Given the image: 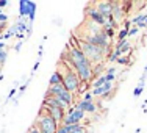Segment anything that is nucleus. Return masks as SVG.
Segmentation results:
<instances>
[{"instance_id": "obj_1", "label": "nucleus", "mask_w": 147, "mask_h": 133, "mask_svg": "<svg viewBox=\"0 0 147 133\" xmlns=\"http://www.w3.org/2000/svg\"><path fill=\"white\" fill-rule=\"evenodd\" d=\"M58 72H61V75H63V86L72 94L78 92L80 86H82V82H80L78 75L75 74V71H72L63 61H59L58 63Z\"/></svg>"}, {"instance_id": "obj_2", "label": "nucleus", "mask_w": 147, "mask_h": 133, "mask_svg": "<svg viewBox=\"0 0 147 133\" xmlns=\"http://www.w3.org/2000/svg\"><path fill=\"white\" fill-rule=\"evenodd\" d=\"M78 47L82 49V52L85 53V57L91 61V64H100V63H103L105 57L108 55V52L102 50L100 47H96V45L89 44V43H85V41H80Z\"/></svg>"}, {"instance_id": "obj_3", "label": "nucleus", "mask_w": 147, "mask_h": 133, "mask_svg": "<svg viewBox=\"0 0 147 133\" xmlns=\"http://www.w3.org/2000/svg\"><path fill=\"white\" fill-rule=\"evenodd\" d=\"M34 127L39 130V133H57L59 124L55 122V119L52 116H49L45 111L41 110L39 114H38L36 122H34Z\"/></svg>"}, {"instance_id": "obj_4", "label": "nucleus", "mask_w": 147, "mask_h": 133, "mask_svg": "<svg viewBox=\"0 0 147 133\" xmlns=\"http://www.w3.org/2000/svg\"><path fill=\"white\" fill-rule=\"evenodd\" d=\"M82 41L89 43V44L96 45V47H100L102 50H105V52L110 53V39H108L107 34L103 33V30L100 31V33H97V34H92V36L86 34V38H85V39H82Z\"/></svg>"}, {"instance_id": "obj_5", "label": "nucleus", "mask_w": 147, "mask_h": 133, "mask_svg": "<svg viewBox=\"0 0 147 133\" xmlns=\"http://www.w3.org/2000/svg\"><path fill=\"white\" fill-rule=\"evenodd\" d=\"M85 119V113H83L80 108H77V105L74 107V111L71 114H67V116L64 117V121H63V124L61 125H74V124H80V122Z\"/></svg>"}, {"instance_id": "obj_6", "label": "nucleus", "mask_w": 147, "mask_h": 133, "mask_svg": "<svg viewBox=\"0 0 147 133\" xmlns=\"http://www.w3.org/2000/svg\"><path fill=\"white\" fill-rule=\"evenodd\" d=\"M114 55H116L117 58H121V57H130V53H131V44L128 43L127 39L125 41H119V43L114 45V52H113Z\"/></svg>"}, {"instance_id": "obj_7", "label": "nucleus", "mask_w": 147, "mask_h": 133, "mask_svg": "<svg viewBox=\"0 0 147 133\" xmlns=\"http://www.w3.org/2000/svg\"><path fill=\"white\" fill-rule=\"evenodd\" d=\"M86 14H88L91 22L96 24V25H99V27H103L105 22H107V19H105V17L100 14V13L97 11L94 6H88V9H86Z\"/></svg>"}, {"instance_id": "obj_8", "label": "nucleus", "mask_w": 147, "mask_h": 133, "mask_svg": "<svg viewBox=\"0 0 147 133\" xmlns=\"http://www.w3.org/2000/svg\"><path fill=\"white\" fill-rule=\"evenodd\" d=\"M41 110L45 111L49 116H52V117L55 119V122H58L59 125L63 124V121H64V117H66V114H64L66 110H61V108H50V107H44V105H42V108H41Z\"/></svg>"}, {"instance_id": "obj_9", "label": "nucleus", "mask_w": 147, "mask_h": 133, "mask_svg": "<svg viewBox=\"0 0 147 133\" xmlns=\"http://www.w3.org/2000/svg\"><path fill=\"white\" fill-rule=\"evenodd\" d=\"M96 9L105 19H108V17H111V13H113V2H99L96 3Z\"/></svg>"}, {"instance_id": "obj_10", "label": "nucleus", "mask_w": 147, "mask_h": 133, "mask_svg": "<svg viewBox=\"0 0 147 133\" xmlns=\"http://www.w3.org/2000/svg\"><path fill=\"white\" fill-rule=\"evenodd\" d=\"M111 16H113V19L116 20L117 24L122 22V19H124V16H125L122 2H113V13H111Z\"/></svg>"}, {"instance_id": "obj_11", "label": "nucleus", "mask_w": 147, "mask_h": 133, "mask_svg": "<svg viewBox=\"0 0 147 133\" xmlns=\"http://www.w3.org/2000/svg\"><path fill=\"white\" fill-rule=\"evenodd\" d=\"M44 107H50V108H61V110H67L57 97H44V102H42Z\"/></svg>"}, {"instance_id": "obj_12", "label": "nucleus", "mask_w": 147, "mask_h": 133, "mask_svg": "<svg viewBox=\"0 0 147 133\" xmlns=\"http://www.w3.org/2000/svg\"><path fill=\"white\" fill-rule=\"evenodd\" d=\"M77 108H80L85 114L86 113H96L97 111V105L94 102H83V100L77 103Z\"/></svg>"}, {"instance_id": "obj_13", "label": "nucleus", "mask_w": 147, "mask_h": 133, "mask_svg": "<svg viewBox=\"0 0 147 133\" xmlns=\"http://www.w3.org/2000/svg\"><path fill=\"white\" fill-rule=\"evenodd\" d=\"M63 83V75L61 72L55 71L53 74L50 75V78H49V86H55V85H61Z\"/></svg>"}, {"instance_id": "obj_14", "label": "nucleus", "mask_w": 147, "mask_h": 133, "mask_svg": "<svg viewBox=\"0 0 147 133\" xmlns=\"http://www.w3.org/2000/svg\"><path fill=\"white\" fill-rule=\"evenodd\" d=\"M19 14L22 17H28L30 16L28 0H20V2H19Z\"/></svg>"}, {"instance_id": "obj_15", "label": "nucleus", "mask_w": 147, "mask_h": 133, "mask_svg": "<svg viewBox=\"0 0 147 133\" xmlns=\"http://www.w3.org/2000/svg\"><path fill=\"white\" fill-rule=\"evenodd\" d=\"M67 133H88V130H86V127L80 122V124L67 125Z\"/></svg>"}, {"instance_id": "obj_16", "label": "nucleus", "mask_w": 147, "mask_h": 133, "mask_svg": "<svg viewBox=\"0 0 147 133\" xmlns=\"http://www.w3.org/2000/svg\"><path fill=\"white\" fill-rule=\"evenodd\" d=\"M102 72H103V63H100V64H94V66H92V78H94V80L99 78L100 75H103Z\"/></svg>"}, {"instance_id": "obj_17", "label": "nucleus", "mask_w": 147, "mask_h": 133, "mask_svg": "<svg viewBox=\"0 0 147 133\" xmlns=\"http://www.w3.org/2000/svg\"><path fill=\"white\" fill-rule=\"evenodd\" d=\"M105 83H107V78H105V74H103V75H100L99 78H96V80L92 82V89H94V88H102Z\"/></svg>"}, {"instance_id": "obj_18", "label": "nucleus", "mask_w": 147, "mask_h": 133, "mask_svg": "<svg viewBox=\"0 0 147 133\" xmlns=\"http://www.w3.org/2000/svg\"><path fill=\"white\" fill-rule=\"evenodd\" d=\"M116 36H117V39H119V41H125V39L128 38V30L121 28V30L117 31V34H116Z\"/></svg>"}, {"instance_id": "obj_19", "label": "nucleus", "mask_w": 147, "mask_h": 133, "mask_svg": "<svg viewBox=\"0 0 147 133\" xmlns=\"http://www.w3.org/2000/svg\"><path fill=\"white\" fill-rule=\"evenodd\" d=\"M130 57H121V58H117L116 63H119V64H122V66H130L131 64V58Z\"/></svg>"}, {"instance_id": "obj_20", "label": "nucleus", "mask_w": 147, "mask_h": 133, "mask_svg": "<svg viewBox=\"0 0 147 133\" xmlns=\"http://www.w3.org/2000/svg\"><path fill=\"white\" fill-rule=\"evenodd\" d=\"M6 58H8V50H0V68L6 63Z\"/></svg>"}, {"instance_id": "obj_21", "label": "nucleus", "mask_w": 147, "mask_h": 133, "mask_svg": "<svg viewBox=\"0 0 147 133\" xmlns=\"http://www.w3.org/2000/svg\"><path fill=\"white\" fill-rule=\"evenodd\" d=\"M107 24H110V25H111V27H113V28H114V30H116V28H117V27H119V24H117V22H116V20H114V19H113V16H111V17H108V19H107Z\"/></svg>"}, {"instance_id": "obj_22", "label": "nucleus", "mask_w": 147, "mask_h": 133, "mask_svg": "<svg viewBox=\"0 0 147 133\" xmlns=\"http://www.w3.org/2000/svg\"><path fill=\"white\" fill-rule=\"evenodd\" d=\"M82 100H83V102H92V94H91V92H85Z\"/></svg>"}, {"instance_id": "obj_23", "label": "nucleus", "mask_w": 147, "mask_h": 133, "mask_svg": "<svg viewBox=\"0 0 147 133\" xmlns=\"http://www.w3.org/2000/svg\"><path fill=\"white\" fill-rule=\"evenodd\" d=\"M102 88H103V92L107 94V92H110V91H111V88H113V83L107 82V83H105V85L102 86Z\"/></svg>"}, {"instance_id": "obj_24", "label": "nucleus", "mask_w": 147, "mask_h": 133, "mask_svg": "<svg viewBox=\"0 0 147 133\" xmlns=\"http://www.w3.org/2000/svg\"><path fill=\"white\" fill-rule=\"evenodd\" d=\"M138 33H139V28H138V27H131V28L128 30V36H136Z\"/></svg>"}, {"instance_id": "obj_25", "label": "nucleus", "mask_w": 147, "mask_h": 133, "mask_svg": "<svg viewBox=\"0 0 147 133\" xmlns=\"http://www.w3.org/2000/svg\"><path fill=\"white\" fill-rule=\"evenodd\" d=\"M107 59H108L110 63H114V61H117V57H116L114 53H111V52H110V53L107 55Z\"/></svg>"}, {"instance_id": "obj_26", "label": "nucleus", "mask_w": 147, "mask_h": 133, "mask_svg": "<svg viewBox=\"0 0 147 133\" xmlns=\"http://www.w3.org/2000/svg\"><path fill=\"white\" fill-rule=\"evenodd\" d=\"M142 89H144V88H139V86H138V88H135V89H133V96H135V97H139V96L142 94Z\"/></svg>"}, {"instance_id": "obj_27", "label": "nucleus", "mask_w": 147, "mask_h": 133, "mask_svg": "<svg viewBox=\"0 0 147 133\" xmlns=\"http://www.w3.org/2000/svg\"><path fill=\"white\" fill-rule=\"evenodd\" d=\"M8 14H5V13H2V14H0V24H6L8 22Z\"/></svg>"}, {"instance_id": "obj_28", "label": "nucleus", "mask_w": 147, "mask_h": 133, "mask_svg": "<svg viewBox=\"0 0 147 133\" xmlns=\"http://www.w3.org/2000/svg\"><path fill=\"white\" fill-rule=\"evenodd\" d=\"M8 31H9V34H11V36H16V34H17V25L14 24V25H13Z\"/></svg>"}, {"instance_id": "obj_29", "label": "nucleus", "mask_w": 147, "mask_h": 133, "mask_svg": "<svg viewBox=\"0 0 147 133\" xmlns=\"http://www.w3.org/2000/svg\"><path fill=\"white\" fill-rule=\"evenodd\" d=\"M130 25H131V20H128V19H127L124 24H122V28H125V30H130V28H131Z\"/></svg>"}, {"instance_id": "obj_30", "label": "nucleus", "mask_w": 147, "mask_h": 133, "mask_svg": "<svg viewBox=\"0 0 147 133\" xmlns=\"http://www.w3.org/2000/svg\"><path fill=\"white\" fill-rule=\"evenodd\" d=\"M57 133H67V127H66V125H59Z\"/></svg>"}, {"instance_id": "obj_31", "label": "nucleus", "mask_w": 147, "mask_h": 133, "mask_svg": "<svg viewBox=\"0 0 147 133\" xmlns=\"http://www.w3.org/2000/svg\"><path fill=\"white\" fill-rule=\"evenodd\" d=\"M105 78H107V82H110V83L114 82V75L113 74H105Z\"/></svg>"}, {"instance_id": "obj_32", "label": "nucleus", "mask_w": 147, "mask_h": 133, "mask_svg": "<svg viewBox=\"0 0 147 133\" xmlns=\"http://www.w3.org/2000/svg\"><path fill=\"white\" fill-rule=\"evenodd\" d=\"M9 38H13L11 34H9V31H3V34H2V39H9Z\"/></svg>"}, {"instance_id": "obj_33", "label": "nucleus", "mask_w": 147, "mask_h": 133, "mask_svg": "<svg viewBox=\"0 0 147 133\" xmlns=\"http://www.w3.org/2000/svg\"><path fill=\"white\" fill-rule=\"evenodd\" d=\"M107 74H113L114 75V74H116V68H111V66H110V68L107 69Z\"/></svg>"}, {"instance_id": "obj_34", "label": "nucleus", "mask_w": 147, "mask_h": 133, "mask_svg": "<svg viewBox=\"0 0 147 133\" xmlns=\"http://www.w3.org/2000/svg\"><path fill=\"white\" fill-rule=\"evenodd\" d=\"M27 133H39V130H38V128L34 127V125H31V127H30V130L27 132Z\"/></svg>"}, {"instance_id": "obj_35", "label": "nucleus", "mask_w": 147, "mask_h": 133, "mask_svg": "<svg viewBox=\"0 0 147 133\" xmlns=\"http://www.w3.org/2000/svg\"><path fill=\"white\" fill-rule=\"evenodd\" d=\"M38 68H39V59H38V61L34 63V66H33V71H31V74H34V72L38 71Z\"/></svg>"}, {"instance_id": "obj_36", "label": "nucleus", "mask_w": 147, "mask_h": 133, "mask_svg": "<svg viewBox=\"0 0 147 133\" xmlns=\"http://www.w3.org/2000/svg\"><path fill=\"white\" fill-rule=\"evenodd\" d=\"M6 5H8V0H0V9L5 8Z\"/></svg>"}, {"instance_id": "obj_37", "label": "nucleus", "mask_w": 147, "mask_h": 133, "mask_svg": "<svg viewBox=\"0 0 147 133\" xmlns=\"http://www.w3.org/2000/svg\"><path fill=\"white\" fill-rule=\"evenodd\" d=\"M14 92H16V89H11V91H9V94H8V100H11V99H13Z\"/></svg>"}, {"instance_id": "obj_38", "label": "nucleus", "mask_w": 147, "mask_h": 133, "mask_svg": "<svg viewBox=\"0 0 147 133\" xmlns=\"http://www.w3.org/2000/svg\"><path fill=\"white\" fill-rule=\"evenodd\" d=\"M6 49V43H3V41H0V50H5Z\"/></svg>"}, {"instance_id": "obj_39", "label": "nucleus", "mask_w": 147, "mask_h": 133, "mask_svg": "<svg viewBox=\"0 0 147 133\" xmlns=\"http://www.w3.org/2000/svg\"><path fill=\"white\" fill-rule=\"evenodd\" d=\"M20 45H22V43H17V44L14 45V50H16V52H19V50H20Z\"/></svg>"}, {"instance_id": "obj_40", "label": "nucleus", "mask_w": 147, "mask_h": 133, "mask_svg": "<svg viewBox=\"0 0 147 133\" xmlns=\"http://www.w3.org/2000/svg\"><path fill=\"white\" fill-rule=\"evenodd\" d=\"M27 86H28V83H25V85H22V86H20V92H24V91L27 89Z\"/></svg>"}, {"instance_id": "obj_41", "label": "nucleus", "mask_w": 147, "mask_h": 133, "mask_svg": "<svg viewBox=\"0 0 147 133\" xmlns=\"http://www.w3.org/2000/svg\"><path fill=\"white\" fill-rule=\"evenodd\" d=\"M144 27L147 28V16H146V19H144Z\"/></svg>"}, {"instance_id": "obj_42", "label": "nucleus", "mask_w": 147, "mask_h": 133, "mask_svg": "<svg viewBox=\"0 0 147 133\" xmlns=\"http://www.w3.org/2000/svg\"><path fill=\"white\" fill-rule=\"evenodd\" d=\"M144 74H147V66H146V68H144Z\"/></svg>"}, {"instance_id": "obj_43", "label": "nucleus", "mask_w": 147, "mask_h": 133, "mask_svg": "<svg viewBox=\"0 0 147 133\" xmlns=\"http://www.w3.org/2000/svg\"><path fill=\"white\" fill-rule=\"evenodd\" d=\"M0 72H2V68H0ZM0 75H2V74H0Z\"/></svg>"}, {"instance_id": "obj_44", "label": "nucleus", "mask_w": 147, "mask_h": 133, "mask_svg": "<svg viewBox=\"0 0 147 133\" xmlns=\"http://www.w3.org/2000/svg\"><path fill=\"white\" fill-rule=\"evenodd\" d=\"M0 14H2V9H0Z\"/></svg>"}]
</instances>
